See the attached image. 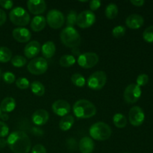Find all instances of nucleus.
<instances>
[{
    "label": "nucleus",
    "instance_id": "obj_12",
    "mask_svg": "<svg viewBox=\"0 0 153 153\" xmlns=\"http://www.w3.org/2000/svg\"><path fill=\"white\" fill-rule=\"evenodd\" d=\"M128 120L130 123L134 126H140L145 120V114L143 109L139 106H134L128 112Z\"/></svg>",
    "mask_w": 153,
    "mask_h": 153
},
{
    "label": "nucleus",
    "instance_id": "obj_2",
    "mask_svg": "<svg viewBox=\"0 0 153 153\" xmlns=\"http://www.w3.org/2000/svg\"><path fill=\"white\" fill-rule=\"evenodd\" d=\"M73 113L76 117L86 119L94 117L97 113V108L91 102L87 100H79L73 105Z\"/></svg>",
    "mask_w": 153,
    "mask_h": 153
},
{
    "label": "nucleus",
    "instance_id": "obj_37",
    "mask_svg": "<svg viewBox=\"0 0 153 153\" xmlns=\"http://www.w3.org/2000/svg\"><path fill=\"white\" fill-rule=\"evenodd\" d=\"M9 128L6 123L0 121V137H4L8 134Z\"/></svg>",
    "mask_w": 153,
    "mask_h": 153
},
{
    "label": "nucleus",
    "instance_id": "obj_44",
    "mask_svg": "<svg viewBox=\"0 0 153 153\" xmlns=\"http://www.w3.org/2000/svg\"><path fill=\"white\" fill-rule=\"evenodd\" d=\"M32 131L34 134H36V135H42V134H43V131L39 129V128H34L32 129Z\"/></svg>",
    "mask_w": 153,
    "mask_h": 153
},
{
    "label": "nucleus",
    "instance_id": "obj_28",
    "mask_svg": "<svg viewBox=\"0 0 153 153\" xmlns=\"http://www.w3.org/2000/svg\"><path fill=\"white\" fill-rule=\"evenodd\" d=\"M76 63V58L73 55H64L60 58V65L64 67H70Z\"/></svg>",
    "mask_w": 153,
    "mask_h": 153
},
{
    "label": "nucleus",
    "instance_id": "obj_23",
    "mask_svg": "<svg viewBox=\"0 0 153 153\" xmlns=\"http://www.w3.org/2000/svg\"><path fill=\"white\" fill-rule=\"evenodd\" d=\"M75 122L74 117L72 115H67L63 117L59 122V127L62 131H68L73 126Z\"/></svg>",
    "mask_w": 153,
    "mask_h": 153
},
{
    "label": "nucleus",
    "instance_id": "obj_25",
    "mask_svg": "<svg viewBox=\"0 0 153 153\" xmlns=\"http://www.w3.org/2000/svg\"><path fill=\"white\" fill-rule=\"evenodd\" d=\"M12 58V52L5 46H0V62L6 63Z\"/></svg>",
    "mask_w": 153,
    "mask_h": 153
},
{
    "label": "nucleus",
    "instance_id": "obj_15",
    "mask_svg": "<svg viewBox=\"0 0 153 153\" xmlns=\"http://www.w3.org/2000/svg\"><path fill=\"white\" fill-rule=\"evenodd\" d=\"M13 37L19 43H26L29 41L31 34L28 29L23 27H18L13 30Z\"/></svg>",
    "mask_w": 153,
    "mask_h": 153
},
{
    "label": "nucleus",
    "instance_id": "obj_48",
    "mask_svg": "<svg viewBox=\"0 0 153 153\" xmlns=\"http://www.w3.org/2000/svg\"><path fill=\"white\" fill-rule=\"evenodd\" d=\"M0 76H1V71H0Z\"/></svg>",
    "mask_w": 153,
    "mask_h": 153
},
{
    "label": "nucleus",
    "instance_id": "obj_45",
    "mask_svg": "<svg viewBox=\"0 0 153 153\" xmlns=\"http://www.w3.org/2000/svg\"><path fill=\"white\" fill-rule=\"evenodd\" d=\"M0 118H1L2 120L7 121V120L9 119V116H8V114H7L4 113V114H1V116H0Z\"/></svg>",
    "mask_w": 153,
    "mask_h": 153
},
{
    "label": "nucleus",
    "instance_id": "obj_6",
    "mask_svg": "<svg viewBox=\"0 0 153 153\" xmlns=\"http://www.w3.org/2000/svg\"><path fill=\"white\" fill-rule=\"evenodd\" d=\"M107 82V75L104 71L94 72L91 75L88 80V86L91 89L99 91L105 85Z\"/></svg>",
    "mask_w": 153,
    "mask_h": 153
},
{
    "label": "nucleus",
    "instance_id": "obj_40",
    "mask_svg": "<svg viewBox=\"0 0 153 153\" xmlns=\"http://www.w3.org/2000/svg\"><path fill=\"white\" fill-rule=\"evenodd\" d=\"M101 4L100 0H92L90 1V7L92 10H96L101 6Z\"/></svg>",
    "mask_w": 153,
    "mask_h": 153
},
{
    "label": "nucleus",
    "instance_id": "obj_49",
    "mask_svg": "<svg viewBox=\"0 0 153 153\" xmlns=\"http://www.w3.org/2000/svg\"><path fill=\"white\" fill-rule=\"evenodd\" d=\"M125 153H128V152H125Z\"/></svg>",
    "mask_w": 153,
    "mask_h": 153
},
{
    "label": "nucleus",
    "instance_id": "obj_10",
    "mask_svg": "<svg viewBox=\"0 0 153 153\" xmlns=\"http://www.w3.org/2000/svg\"><path fill=\"white\" fill-rule=\"evenodd\" d=\"M141 96L140 88L136 84H131L128 85L123 93V98L127 103L133 104L140 99Z\"/></svg>",
    "mask_w": 153,
    "mask_h": 153
},
{
    "label": "nucleus",
    "instance_id": "obj_3",
    "mask_svg": "<svg viewBox=\"0 0 153 153\" xmlns=\"http://www.w3.org/2000/svg\"><path fill=\"white\" fill-rule=\"evenodd\" d=\"M61 40L64 45L70 48H77L81 43V37L74 28L67 27L61 33Z\"/></svg>",
    "mask_w": 153,
    "mask_h": 153
},
{
    "label": "nucleus",
    "instance_id": "obj_36",
    "mask_svg": "<svg viewBox=\"0 0 153 153\" xmlns=\"http://www.w3.org/2000/svg\"><path fill=\"white\" fill-rule=\"evenodd\" d=\"M2 78L4 82H5L6 84H8V85L13 83V82H15V79H16L14 74L10 73V72H6V73H4V74H3Z\"/></svg>",
    "mask_w": 153,
    "mask_h": 153
},
{
    "label": "nucleus",
    "instance_id": "obj_11",
    "mask_svg": "<svg viewBox=\"0 0 153 153\" xmlns=\"http://www.w3.org/2000/svg\"><path fill=\"white\" fill-rule=\"evenodd\" d=\"M96 21V16L91 10H84L77 16L76 24L82 28H89L94 24Z\"/></svg>",
    "mask_w": 153,
    "mask_h": 153
},
{
    "label": "nucleus",
    "instance_id": "obj_39",
    "mask_svg": "<svg viewBox=\"0 0 153 153\" xmlns=\"http://www.w3.org/2000/svg\"><path fill=\"white\" fill-rule=\"evenodd\" d=\"M0 5L5 9H10L13 5V2L10 0H0Z\"/></svg>",
    "mask_w": 153,
    "mask_h": 153
},
{
    "label": "nucleus",
    "instance_id": "obj_24",
    "mask_svg": "<svg viewBox=\"0 0 153 153\" xmlns=\"http://www.w3.org/2000/svg\"><path fill=\"white\" fill-rule=\"evenodd\" d=\"M31 89L33 94L37 97H42L45 94V87L38 81H34L31 84Z\"/></svg>",
    "mask_w": 153,
    "mask_h": 153
},
{
    "label": "nucleus",
    "instance_id": "obj_29",
    "mask_svg": "<svg viewBox=\"0 0 153 153\" xmlns=\"http://www.w3.org/2000/svg\"><path fill=\"white\" fill-rule=\"evenodd\" d=\"M71 81L73 83V85L76 86L83 87L85 85V79L82 75L79 74V73H75L71 76Z\"/></svg>",
    "mask_w": 153,
    "mask_h": 153
},
{
    "label": "nucleus",
    "instance_id": "obj_22",
    "mask_svg": "<svg viewBox=\"0 0 153 153\" xmlns=\"http://www.w3.org/2000/svg\"><path fill=\"white\" fill-rule=\"evenodd\" d=\"M42 54L46 58H51L55 53V45L52 41H47L42 46Z\"/></svg>",
    "mask_w": 153,
    "mask_h": 153
},
{
    "label": "nucleus",
    "instance_id": "obj_18",
    "mask_svg": "<svg viewBox=\"0 0 153 153\" xmlns=\"http://www.w3.org/2000/svg\"><path fill=\"white\" fill-rule=\"evenodd\" d=\"M40 51V44L37 40L29 42L24 49V54L28 58H33L37 56Z\"/></svg>",
    "mask_w": 153,
    "mask_h": 153
},
{
    "label": "nucleus",
    "instance_id": "obj_32",
    "mask_svg": "<svg viewBox=\"0 0 153 153\" xmlns=\"http://www.w3.org/2000/svg\"><path fill=\"white\" fill-rule=\"evenodd\" d=\"M143 38L147 43H153V25L147 27L143 33Z\"/></svg>",
    "mask_w": 153,
    "mask_h": 153
},
{
    "label": "nucleus",
    "instance_id": "obj_38",
    "mask_svg": "<svg viewBox=\"0 0 153 153\" xmlns=\"http://www.w3.org/2000/svg\"><path fill=\"white\" fill-rule=\"evenodd\" d=\"M31 153H46V149L43 145L37 144L32 148Z\"/></svg>",
    "mask_w": 153,
    "mask_h": 153
},
{
    "label": "nucleus",
    "instance_id": "obj_34",
    "mask_svg": "<svg viewBox=\"0 0 153 153\" xmlns=\"http://www.w3.org/2000/svg\"><path fill=\"white\" fill-rule=\"evenodd\" d=\"M126 34V28L123 25H118L114 28V29L112 30V34L114 37L116 38H120V37H122L123 36H124V34Z\"/></svg>",
    "mask_w": 153,
    "mask_h": 153
},
{
    "label": "nucleus",
    "instance_id": "obj_35",
    "mask_svg": "<svg viewBox=\"0 0 153 153\" xmlns=\"http://www.w3.org/2000/svg\"><path fill=\"white\" fill-rule=\"evenodd\" d=\"M148 82H149V76L143 73V74H140L137 76L136 85H138L140 88L142 86H145L148 83Z\"/></svg>",
    "mask_w": 153,
    "mask_h": 153
},
{
    "label": "nucleus",
    "instance_id": "obj_47",
    "mask_svg": "<svg viewBox=\"0 0 153 153\" xmlns=\"http://www.w3.org/2000/svg\"><path fill=\"white\" fill-rule=\"evenodd\" d=\"M1 109H0V116H1Z\"/></svg>",
    "mask_w": 153,
    "mask_h": 153
},
{
    "label": "nucleus",
    "instance_id": "obj_26",
    "mask_svg": "<svg viewBox=\"0 0 153 153\" xmlns=\"http://www.w3.org/2000/svg\"><path fill=\"white\" fill-rule=\"evenodd\" d=\"M113 122L115 126L117 128H122L126 127L127 124V119L123 114L120 113H117L114 114L113 117Z\"/></svg>",
    "mask_w": 153,
    "mask_h": 153
},
{
    "label": "nucleus",
    "instance_id": "obj_33",
    "mask_svg": "<svg viewBox=\"0 0 153 153\" xmlns=\"http://www.w3.org/2000/svg\"><path fill=\"white\" fill-rule=\"evenodd\" d=\"M16 85L17 88H19V89L25 90L29 87L30 82L26 78L24 77H20L18 78L16 81Z\"/></svg>",
    "mask_w": 153,
    "mask_h": 153
},
{
    "label": "nucleus",
    "instance_id": "obj_43",
    "mask_svg": "<svg viewBox=\"0 0 153 153\" xmlns=\"http://www.w3.org/2000/svg\"><path fill=\"white\" fill-rule=\"evenodd\" d=\"M7 145V140H5V139L3 138V137H0V148L5 147Z\"/></svg>",
    "mask_w": 153,
    "mask_h": 153
},
{
    "label": "nucleus",
    "instance_id": "obj_7",
    "mask_svg": "<svg viewBox=\"0 0 153 153\" xmlns=\"http://www.w3.org/2000/svg\"><path fill=\"white\" fill-rule=\"evenodd\" d=\"M28 71L33 75H41L46 72L48 69V63L45 58L39 57L31 60L27 66Z\"/></svg>",
    "mask_w": 153,
    "mask_h": 153
},
{
    "label": "nucleus",
    "instance_id": "obj_20",
    "mask_svg": "<svg viewBox=\"0 0 153 153\" xmlns=\"http://www.w3.org/2000/svg\"><path fill=\"white\" fill-rule=\"evenodd\" d=\"M46 24V18L43 16H36L32 19L31 22V28L34 31L38 32L45 28Z\"/></svg>",
    "mask_w": 153,
    "mask_h": 153
},
{
    "label": "nucleus",
    "instance_id": "obj_13",
    "mask_svg": "<svg viewBox=\"0 0 153 153\" xmlns=\"http://www.w3.org/2000/svg\"><path fill=\"white\" fill-rule=\"evenodd\" d=\"M70 105L68 102L64 100H58L54 102L52 109L54 113L60 117L67 116L70 111Z\"/></svg>",
    "mask_w": 153,
    "mask_h": 153
},
{
    "label": "nucleus",
    "instance_id": "obj_4",
    "mask_svg": "<svg viewBox=\"0 0 153 153\" xmlns=\"http://www.w3.org/2000/svg\"><path fill=\"white\" fill-rule=\"evenodd\" d=\"M90 135L97 140H105L111 137L112 130L108 124L98 122L93 124L90 128Z\"/></svg>",
    "mask_w": 153,
    "mask_h": 153
},
{
    "label": "nucleus",
    "instance_id": "obj_46",
    "mask_svg": "<svg viewBox=\"0 0 153 153\" xmlns=\"http://www.w3.org/2000/svg\"><path fill=\"white\" fill-rule=\"evenodd\" d=\"M73 53L74 54V55H80L79 54H80V52H79V50L78 48H73Z\"/></svg>",
    "mask_w": 153,
    "mask_h": 153
},
{
    "label": "nucleus",
    "instance_id": "obj_8",
    "mask_svg": "<svg viewBox=\"0 0 153 153\" xmlns=\"http://www.w3.org/2000/svg\"><path fill=\"white\" fill-rule=\"evenodd\" d=\"M64 20L65 18L62 12L56 9L49 10L46 16V22L49 26L54 29H58L62 27Z\"/></svg>",
    "mask_w": 153,
    "mask_h": 153
},
{
    "label": "nucleus",
    "instance_id": "obj_30",
    "mask_svg": "<svg viewBox=\"0 0 153 153\" xmlns=\"http://www.w3.org/2000/svg\"><path fill=\"white\" fill-rule=\"evenodd\" d=\"M11 64L15 67H22L26 64L27 60L22 55H16L11 58Z\"/></svg>",
    "mask_w": 153,
    "mask_h": 153
},
{
    "label": "nucleus",
    "instance_id": "obj_21",
    "mask_svg": "<svg viewBox=\"0 0 153 153\" xmlns=\"http://www.w3.org/2000/svg\"><path fill=\"white\" fill-rule=\"evenodd\" d=\"M16 107V102L12 97H6L1 102L0 109L4 113H9L13 111Z\"/></svg>",
    "mask_w": 153,
    "mask_h": 153
},
{
    "label": "nucleus",
    "instance_id": "obj_1",
    "mask_svg": "<svg viewBox=\"0 0 153 153\" xmlns=\"http://www.w3.org/2000/svg\"><path fill=\"white\" fill-rule=\"evenodd\" d=\"M7 143L13 153H28L31 149V140L23 131H13L7 137Z\"/></svg>",
    "mask_w": 153,
    "mask_h": 153
},
{
    "label": "nucleus",
    "instance_id": "obj_31",
    "mask_svg": "<svg viewBox=\"0 0 153 153\" xmlns=\"http://www.w3.org/2000/svg\"><path fill=\"white\" fill-rule=\"evenodd\" d=\"M77 13L75 10H70L68 13L67 17V27H71L73 28L76 24V19H77Z\"/></svg>",
    "mask_w": 153,
    "mask_h": 153
},
{
    "label": "nucleus",
    "instance_id": "obj_41",
    "mask_svg": "<svg viewBox=\"0 0 153 153\" xmlns=\"http://www.w3.org/2000/svg\"><path fill=\"white\" fill-rule=\"evenodd\" d=\"M6 19H7V16H6L5 12L0 9V26L5 22Z\"/></svg>",
    "mask_w": 153,
    "mask_h": 153
},
{
    "label": "nucleus",
    "instance_id": "obj_5",
    "mask_svg": "<svg viewBox=\"0 0 153 153\" xmlns=\"http://www.w3.org/2000/svg\"><path fill=\"white\" fill-rule=\"evenodd\" d=\"M10 20L13 25L18 26H25L30 22V16L28 12L21 7H16L13 8L9 13Z\"/></svg>",
    "mask_w": 153,
    "mask_h": 153
},
{
    "label": "nucleus",
    "instance_id": "obj_27",
    "mask_svg": "<svg viewBox=\"0 0 153 153\" xmlns=\"http://www.w3.org/2000/svg\"><path fill=\"white\" fill-rule=\"evenodd\" d=\"M118 14V7L114 3H110L105 8V16L108 19H114Z\"/></svg>",
    "mask_w": 153,
    "mask_h": 153
},
{
    "label": "nucleus",
    "instance_id": "obj_9",
    "mask_svg": "<svg viewBox=\"0 0 153 153\" xmlns=\"http://www.w3.org/2000/svg\"><path fill=\"white\" fill-rule=\"evenodd\" d=\"M77 61L82 68L90 69L97 65L99 62V56L95 52H85L79 55Z\"/></svg>",
    "mask_w": 153,
    "mask_h": 153
},
{
    "label": "nucleus",
    "instance_id": "obj_17",
    "mask_svg": "<svg viewBox=\"0 0 153 153\" xmlns=\"http://www.w3.org/2000/svg\"><path fill=\"white\" fill-rule=\"evenodd\" d=\"M49 115L44 109H38L33 113L31 119L32 122L37 126H43L48 122Z\"/></svg>",
    "mask_w": 153,
    "mask_h": 153
},
{
    "label": "nucleus",
    "instance_id": "obj_16",
    "mask_svg": "<svg viewBox=\"0 0 153 153\" xmlns=\"http://www.w3.org/2000/svg\"><path fill=\"white\" fill-rule=\"evenodd\" d=\"M144 23V19L143 17L140 14L137 13H133L129 15L126 19V24L128 28L131 29H137L140 27L143 26Z\"/></svg>",
    "mask_w": 153,
    "mask_h": 153
},
{
    "label": "nucleus",
    "instance_id": "obj_19",
    "mask_svg": "<svg viewBox=\"0 0 153 153\" xmlns=\"http://www.w3.org/2000/svg\"><path fill=\"white\" fill-rule=\"evenodd\" d=\"M79 146L82 153H92L94 149V143L91 137H85L81 139Z\"/></svg>",
    "mask_w": 153,
    "mask_h": 153
},
{
    "label": "nucleus",
    "instance_id": "obj_14",
    "mask_svg": "<svg viewBox=\"0 0 153 153\" xmlns=\"http://www.w3.org/2000/svg\"><path fill=\"white\" fill-rule=\"evenodd\" d=\"M27 7L31 13L39 16L46 10V3L43 0H29L27 1Z\"/></svg>",
    "mask_w": 153,
    "mask_h": 153
},
{
    "label": "nucleus",
    "instance_id": "obj_42",
    "mask_svg": "<svg viewBox=\"0 0 153 153\" xmlns=\"http://www.w3.org/2000/svg\"><path fill=\"white\" fill-rule=\"evenodd\" d=\"M131 3L132 4H134V6L140 7V6L143 5V4L145 3V1H143V0H131Z\"/></svg>",
    "mask_w": 153,
    "mask_h": 153
}]
</instances>
